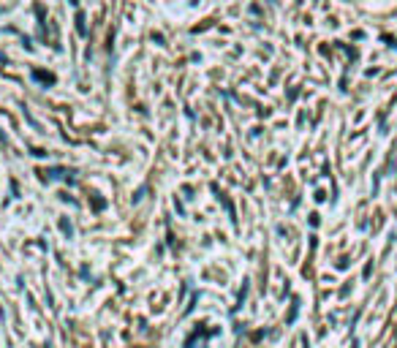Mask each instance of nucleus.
I'll return each instance as SVG.
<instances>
[]
</instances>
